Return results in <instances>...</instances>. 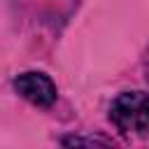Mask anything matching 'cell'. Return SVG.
<instances>
[{
	"label": "cell",
	"instance_id": "4",
	"mask_svg": "<svg viewBox=\"0 0 149 149\" xmlns=\"http://www.w3.org/2000/svg\"><path fill=\"white\" fill-rule=\"evenodd\" d=\"M147 81H149V68H147Z\"/></svg>",
	"mask_w": 149,
	"mask_h": 149
},
{
	"label": "cell",
	"instance_id": "2",
	"mask_svg": "<svg viewBox=\"0 0 149 149\" xmlns=\"http://www.w3.org/2000/svg\"><path fill=\"white\" fill-rule=\"evenodd\" d=\"M14 88L21 98H26L28 102H33L37 107H51L58 98V91H56V84L51 81V77L44 72H37V70L21 72L14 79Z\"/></svg>",
	"mask_w": 149,
	"mask_h": 149
},
{
	"label": "cell",
	"instance_id": "3",
	"mask_svg": "<svg viewBox=\"0 0 149 149\" xmlns=\"http://www.w3.org/2000/svg\"><path fill=\"white\" fill-rule=\"evenodd\" d=\"M63 144H107V140H100V137H65Z\"/></svg>",
	"mask_w": 149,
	"mask_h": 149
},
{
	"label": "cell",
	"instance_id": "1",
	"mask_svg": "<svg viewBox=\"0 0 149 149\" xmlns=\"http://www.w3.org/2000/svg\"><path fill=\"white\" fill-rule=\"evenodd\" d=\"M109 121L123 135L149 133V93L123 91L109 105Z\"/></svg>",
	"mask_w": 149,
	"mask_h": 149
}]
</instances>
